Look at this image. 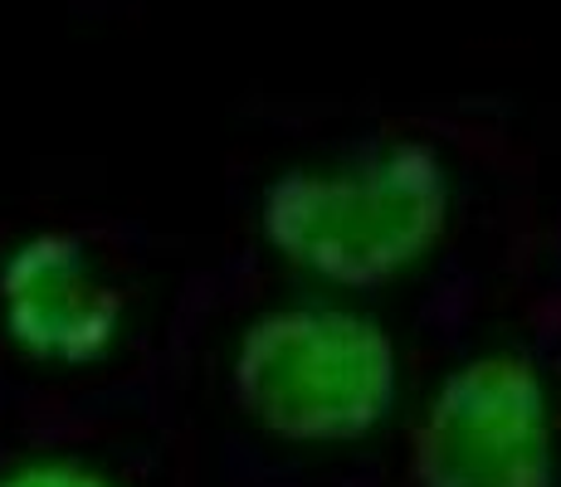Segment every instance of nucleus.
<instances>
[{
  "label": "nucleus",
  "mask_w": 561,
  "mask_h": 487,
  "mask_svg": "<svg viewBox=\"0 0 561 487\" xmlns=\"http://www.w3.org/2000/svg\"><path fill=\"white\" fill-rule=\"evenodd\" d=\"M410 405V356L381 302L284 283L240 258L196 268L176 415L210 483L312 487L396 443Z\"/></svg>",
  "instance_id": "obj_1"
},
{
  "label": "nucleus",
  "mask_w": 561,
  "mask_h": 487,
  "mask_svg": "<svg viewBox=\"0 0 561 487\" xmlns=\"http://www.w3.org/2000/svg\"><path fill=\"white\" fill-rule=\"evenodd\" d=\"M191 283L99 214L0 234V419L123 415L176 399Z\"/></svg>",
  "instance_id": "obj_2"
},
{
  "label": "nucleus",
  "mask_w": 561,
  "mask_h": 487,
  "mask_svg": "<svg viewBox=\"0 0 561 487\" xmlns=\"http://www.w3.org/2000/svg\"><path fill=\"white\" fill-rule=\"evenodd\" d=\"M455 166L420 132L304 142L254 176L230 258L298 288L381 302L455 234Z\"/></svg>",
  "instance_id": "obj_3"
},
{
  "label": "nucleus",
  "mask_w": 561,
  "mask_h": 487,
  "mask_svg": "<svg viewBox=\"0 0 561 487\" xmlns=\"http://www.w3.org/2000/svg\"><path fill=\"white\" fill-rule=\"evenodd\" d=\"M391 449V487H557V405L542 366L513 346L445 366Z\"/></svg>",
  "instance_id": "obj_4"
},
{
  "label": "nucleus",
  "mask_w": 561,
  "mask_h": 487,
  "mask_svg": "<svg viewBox=\"0 0 561 487\" xmlns=\"http://www.w3.org/2000/svg\"><path fill=\"white\" fill-rule=\"evenodd\" d=\"M0 487H210L176 399L123 415L0 419Z\"/></svg>",
  "instance_id": "obj_5"
}]
</instances>
